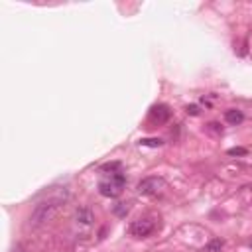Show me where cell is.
Here are the masks:
<instances>
[{"label": "cell", "mask_w": 252, "mask_h": 252, "mask_svg": "<svg viewBox=\"0 0 252 252\" xmlns=\"http://www.w3.org/2000/svg\"><path fill=\"white\" fill-rule=\"evenodd\" d=\"M12 252H26V250H24V246H22V244H16Z\"/></svg>", "instance_id": "4fadbf2b"}, {"label": "cell", "mask_w": 252, "mask_h": 252, "mask_svg": "<svg viewBox=\"0 0 252 252\" xmlns=\"http://www.w3.org/2000/svg\"><path fill=\"white\" fill-rule=\"evenodd\" d=\"M223 246H225V242H223L221 238H213V240L205 246V252H221Z\"/></svg>", "instance_id": "ba28073f"}, {"label": "cell", "mask_w": 252, "mask_h": 252, "mask_svg": "<svg viewBox=\"0 0 252 252\" xmlns=\"http://www.w3.org/2000/svg\"><path fill=\"white\" fill-rule=\"evenodd\" d=\"M228 154H230V156H234V154H244V150H242V148H232V150H228Z\"/></svg>", "instance_id": "7c38bea8"}, {"label": "cell", "mask_w": 252, "mask_h": 252, "mask_svg": "<svg viewBox=\"0 0 252 252\" xmlns=\"http://www.w3.org/2000/svg\"><path fill=\"white\" fill-rule=\"evenodd\" d=\"M140 144H142V146H152V148H156V146H162L164 142H162L160 138H144V140H140Z\"/></svg>", "instance_id": "30bf717a"}, {"label": "cell", "mask_w": 252, "mask_h": 252, "mask_svg": "<svg viewBox=\"0 0 252 252\" xmlns=\"http://www.w3.org/2000/svg\"><path fill=\"white\" fill-rule=\"evenodd\" d=\"M93 211L89 209V207H79L77 211H75V221L79 223V225H83V227H89L91 223H93Z\"/></svg>", "instance_id": "8992f818"}, {"label": "cell", "mask_w": 252, "mask_h": 252, "mask_svg": "<svg viewBox=\"0 0 252 252\" xmlns=\"http://www.w3.org/2000/svg\"><path fill=\"white\" fill-rule=\"evenodd\" d=\"M63 201H65V197H48V199L40 201V203L34 207L32 215H30V225H32L34 228L48 225V223L59 213Z\"/></svg>", "instance_id": "6da1fadb"}, {"label": "cell", "mask_w": 252, "mask_h": 252, "mask_svg": "<svg viewBox=\"0 0 252 252\" xmlns=\"http://www.w3.org/2000/svg\"><path fill=\"white\" fill-rule=\"evenodd\" d=\"M185 110H187V112H189V114H193V116H195V114H199V108H197V106H195V104H191V106H187V108H185Z\"/></svg>", "instance_id": "8fae6325"}, {"label": "cell", "mask_w": 252, "mask_h": 252, "mask_svg": "<svg viewBox=\"0 0 252 252\" xmlns=\"http://www.w3.org/2000/svg\"><path fill=\"white\" fill-rule=\"evenodd\" d=\"M130 234L132 236H136V238H146V236H150L154 230H156V223L150 219V217H140V219H136L132 225H130Z\"/></svg>", "instance_id": "277c9868"}, {"label": "cell", "mask_w": 252, "mask_h": 252, "mask_svg": "<svg viewBox=\"0 0 252 252\" xmlns=\"http://www.w3.org/2000/svg\"><path fill=\"white\" fill-rule=\"evenodd\" d=\"M170 116H172L170 106L168 104H162V102L160 104H154L150 108V112H148V118H150L152 124H166L170 120Z\"/></svg>", "instance_id": "5b68a950"}, {"label": "cell", "mask_w": 252, "mask_h": 252, "mask_svg": "<svg viewBox=\"0 0 252 252\" xmlns=\"http://www.w3.org/2000/svg\"><path fill=\"white\" fill-rule=\"evenodd\" d=\"M164 189H166V181H164L162 177H156V176L144 177V179L138 183V193H140V195H146V197H156V195H160Z\"/></svg>", "instance_id": "3957f363"}, {"label": "cell", "mask_w": 252, "mask_h": 252, "mask_svg": "<svg viewBox=\"0 0 252 252\" xmlns=\"http://www.w3.org/2000/svg\"><path fill=\"white\" fill-rule=\"evenodd\" d=\"M101 172H110V174H116V172H122V164L120 162H112V164H104L101 168Z\"/></svg>", "instance_id": "9c48e42d"}, {"label": "cell", "mask_w": 252, "mask_h": 252, "mask_svg": "<svg viewBox=\"0 0 252 252\" xmlns=\"http://www.w3.org/2000/svg\"><path fill=\"white\" fill-rule=\"evenodd\" d=\"M225 120H227L228 124L236 126V124H240V122L244 120V114H242V110H238V108H228V110L225 112Z\"/></svg>", "instance_id": "52a82bcc"}, {"label": "cell", "mask_w": 252, "mask_h": 252, "mask_svg": "<svg viewBox=\"0 0 252 252\" xmlns=\"http://www.w3.org/2000/svg\"><path fill=\"white\" fill-rule=\"evenodd\" d=\"M250 246H252V240H250Z\"/></svg>", "instance_id": "5bb4252c"}, {"label": "cell", "mask_w": 252, "mask_h": 252, "mask_svg": "<svg viewBox=\"0 0 252 252\" xmlns=\"http://www.w3.org/2000/svg\"><path fill=\"white\" fill-rule=\"evenodd\" d=\"M124 185H126V174L124 172H116V174H110V177H106V179H102L99 183V193L102 197L114 199V197H118L122 193Z\"/></svg>", "instance_id": "7a4b0ae2"}]
</instances>
